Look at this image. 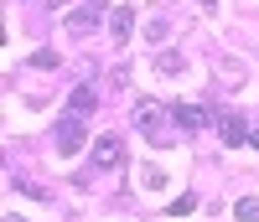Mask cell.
I'll list each match as a JSON object with an SVG mask.
<instances>
[{"mask_svg":"<svg viewBox=\"0 0 259 222\" xmlns=\"http://www.w3.org/2000/svg\"><path fill=\"white\" fill-rule=\"evenodd\" d=\"M212 124H218V135H223L228 150H233V145H249V119H244V108H218Z\"/></svg>","mask_w":259,"mask_h":222,"instance_id":"6da1fadb","label":"cell"},{"mask_svg":"<svg viewBox=\"0 0 259 222\" xmlns=\"http://www.w3.org/2000/svg\"><path fill=\"white\" fill-rule=\"evenodd\" d=\"M52 145H57V155H78V150H83V119H78V114H68V119L57 124Z\"/></svg>","mask_w":259,"mask_h":222,"instance_id":"7a4b0ae2","label":"cell"},{"mask_svg":"<svg viewBox=\"0 0 259 222\" xmlns=\"http://www.w3.org/2000/svg\"><path fill=\"white\" fill-rule=\"evenodd\" d=\"M119 160H124V140H119V135H99V140H94V165H99V171H114Z\"/></svg>","mask_w":259,"mask_h":222,"instance_id":"3957f363","label":"cell"},{"mask_svg":"<svg viewBox=\"0 0 259 222\" xmlns=\"http://www.w3.org/2000/svg\"><path fill=\"white\" fill-rule=\"evenodd\" d=\"M171 119H177V129H182V135H197V129L207 124V108L182 98V103H171Z\"/></svg>","mask_w":259,"mask_h":222,"instance_id":"277c9868","label":"cell"},{"mask_svg":"<svg viewBox=\"0 0 259 222\" xmlns=\"http://www.w3.org/2000/svg\"><path fill=\"white\" fill-rule=\"evenodd\" d=\"M104 6H109V0H83V11H73V16H68V31H78V36L99 31V16H104Z\"/></svg>","mask_w":259,"mask_h":222,"instance_id":"5b68a950","label":"cell"},{"mask_svg":"<svg viewBox=\"0 0 259 222\" xmlns=\"http://www.w3.org/2000/svg\"><path fill=\"white\" fill-rule=\"evenodd\" d=\"M135 129H140L145 140H156V145L166 140V129H161V108L150 103V98H145V103H135Z\"/></svg>","mask_w":259,"mask_h":222,"instance_id":"8992f818","label":"cell"},{"mask_svg":"<svg viewBox=\"0 0 259 222\" xmlns=\"http://www.w3.org/2000/svg\"><path fill=\"white\" fill-rule=\"evenodd\" d=\"M94 108H99V88H94V83H78V88H73V98H68V114L89 119Z\"/></svg>","mask_w":259,"mask_h":222,"instance_id":"52a82bcc","label":"cell"},{"mask_svg":"<svg viewBox=\"0 0 259 222\" xmlns=\"http://www.w3.org/2000/svg\"><path fill=\"white\" fill-rule=\"evenodd\" d=\"M109 36H114V41H130V36H135V11H130V6H114V11H109Z\"/></svg>","mask_w":259,"mask_h":222,"instance_id":"ba28073f","label":"cell"},{"mask_svg":"<svg viewBox=\"0 0 259 222\" xmlns=\"http://www.w3.org/2000/svg\"><path fill=\"white\" fill-rule=\"evenodd\" d=\"M182 68H187V57H182V52H161V57H156V73H161V78H177Z\"/></svg>","mask_w":259,"mask_h":222,"instance_id":"9c48e42d","label":"cell"},{"mask_svg":"<svg viewBox=\"0 0 259 222\" xmlns=\"http://www.w3.org/2000/svg\"><path fill=\"white\" fill-rule=\"evenodd\" d=\"M187 212H197V196H192V191H187V196H177V202L166 207V217H187Z\"/></svg>","mask_w":259,"mask_h":222,"instance_id":"30bf717a","label":"cell"},{"mask_svg":"<svg viewBox=\"0 0 259 222\" xmlns=\"http://www.w3.org/2000/svg\"><path fill=\"white\" fill-rule=\"evenodd\" d=\"M233 212H239V222H259V196H244Z\"/></svg>","mask_w":259,"mask_h":222,"instance_id":"8fae6325","label":"cell"},{"mask_svg":"<svg viewBox=\"0 0 259 222\" xmlns=\"http://www.w3.org/2000/svg\"><path fill=\"white\" fill-rule=\"evenodd\" d=\"M31 68H57V52H47V47L31 52Z\"/></svg>","mask_w":259,"mask_h":222,"instance_id":"7c38bea8","label":"cell"},{"mask_svg":"<svg viewBox=\"0 0 259 222\" xmlns=\"http://www.w3.org/2000/svg\"><path fill=\"white\" fill-rule=\"evenodd\" d=\"M140 181H145V186H166V171H161V165H145Z\"/></svg>","mask_w":259,"mask_h":222,"instance_id":"4fadbf2b","label":"cell"},{"mask_svg":"<svg viewBox=\"0 0 259 222\" xmlns=\"http://www.w3.org/2000/svg\"><path fill=\"white\" fill-rule=\"evenodd\" d=\"M249 145H254V150H259V129H249Z\"/></svg>","mask_w":259,"mask_h":222,"instance_id":"5bb4252c","label":"cell"},{"mask_svg":"<svg viewBox=\"0 0 259 222\" xmlns=\"http://www.w3.org/2000/svg\"><path fill=\"white\" fill-rule=\"evenodd\" d=\"M6 222H21V217H6Z\"/></svg>","mask_w":259,"mask_h":222,"instance_id":"9a60e30c","label":"cell"}]
</instances>
